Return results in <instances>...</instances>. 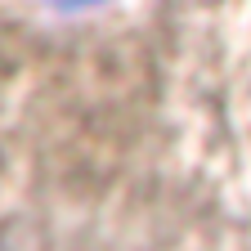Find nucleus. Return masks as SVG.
I'll list each match as a JSON object with an SVG mask.
<instances>
[{
  "mask_svg": "<svg viewBox=\"0 0 251 251\" xmlns=\"http://www.w3.org/2000/svg\"><path fill=\"white\" fill-rule=\"evenodd\" d=\"M54 9H63V14H81V9H94V5H108V0H50Z\"/></svg>",
  "mask_w": 251,
  "mask_h": 251,
  "instance_id": "nucleus-1",
  "label": "nucleus"
}]
</instances>
